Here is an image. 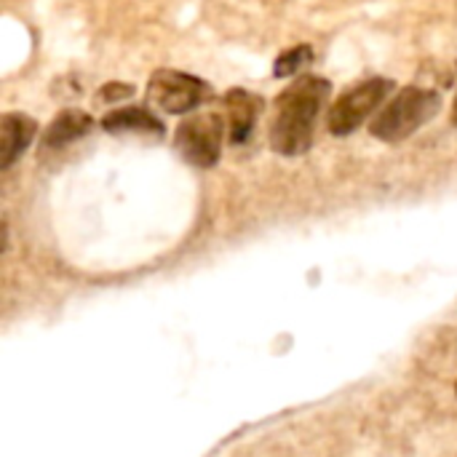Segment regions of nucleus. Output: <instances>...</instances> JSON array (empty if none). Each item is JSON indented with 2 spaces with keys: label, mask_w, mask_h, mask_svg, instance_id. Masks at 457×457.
<instances>
[{
  "label": "nucleus",
  "mask_w": 457,
  "mask_h": 457,
  "mask_svg": "<svg viewBox=\"0 0 457 457\" xmlns=\"http://www.w3.org/2000/svg\"><path fill=\"white\" fill-rule=\"evenodd\" d=\"M332 83L321 75H300L278 96L270 120V147L278 155H303L311 150L316 123L327 107Z\"/></svg>",
  "instance_id": "f257e3e1"
},
{
  "label": "nucleus",
  "mask_w": 457,
  "mask_h": 457,
  "mask_svg": "<svg viewBox=\"0 0 457 457\" xmlns=\"http://www.w3.org/2000/svg\"><path fill=\"white\" fill-rule=\"evenodd\" d=\"M439 110H442L439 91L423 88V86H407L378 112L370 131H372V137L391 142V145L404 142L407 137L420 131V126L434 120L439 115Z\"/></svg>",
  "instance_id": "f03ea898"
},
{
  "label": "nucleus",
  "mask_w": 457,
  "mask_h": 457,
  "mask_svg": "<svg viewBox=\"0 0 457 457\" xmlns=\"http://www.w3.org/2000/svg\"><path fill=\"white\" fill-rule=\"evenodd\" d=\"M225 131H228V123L220 112H214V110L193 112L190 118H185L177 126L174 147L190 166L212 169L222 155Z\"/></svg>",
  "instance_id": "7ed1b4c3"
},
{
  "label": "nucleus",
  "mask_w": 457,
  "mask_h": 457,
  "mask_svg": "<svg viewBox=\"0 0 457 457\" xmlns=\"http://www.w3.org/2000/svg\"><path fill=\"white\" fill-rule=\"evenodd\" d=\"M214 99V88L182 70H155L147 80V102L163 112L185 115L201 107L204 102Z\"/></svg>",
  "instance_id": "20e7f679"
},
{
  "label": "nucleus",
  "mask_w": 457,
  "mask_h": 457,
  "mask_svg": "<svg viewBox=\"0 0 457 457\" xmlns=\"http://www.w3.org/2000/svg\"><path fill=\"white\" fill-rule=\"evenodd\" d=\"M394 80L391 78H370L356 83L353 88H348L327 112V129L335 137H348L353 134L394 91Z\"/></svg>",
  "instance_id": "39448f33"
},
{
  "label": "nucleus",
  "mask_w": 457,
  "mask_h": 457,
  "mask_svg": "<svg viewBox=\"0 0 457 457\" xmlns=\"http://www.w3.org/2000/svg\"><path fill=\"white\" fill-rule=\"evenodd\" d=\"M222 102H225V115H228L230 145H246L257 126V118L262 115L265 99L260 94H252V91L236 86L222 96Z\"/></svg>",
  "instance_id": "423d86ee"
},
{
  "label": "nucleus",
  "mask_w": 457,
  "mask_h": 457,
  "mask_svg": "<svg viewBox=\"0 0 457 457\" xmlns=\"http://www.w3.org/2000/svg\"><path fill=\"white\" fill-rule=\"evenodd\" d=\"M94 126V118L83 110H62L43 131V139H40V155L43 153H56L72 142H78L80 137H86Z\"/></svg>",
  "instance_id": "0eeeda50"
},
{
  "label": "nucleus",
  "mask_w": 457,
  "mask_h": 457,
  "mask_svg": "<svg viewBox=\"0 0 457 457\" xmlns=\"http://www.w3.org/2000/svg\"><path fill=\"white\" fill-rule=\"evenodd\" d=\"M102 129L107 134H142L161 139L166 134L161 118H155L147 107L131 104V107H115L102 118Z\"/></svg>",
  "instance_id": "6e6552de"
},
{
  "label": "nucleus",
  "mask_w": 457,
  "mask_h": 457,
  "mask_svg": "<svg viewBox=\"0 0 457 457\" xmlns=\"http://www.w3.org/2000/svg\"><path fill=\"white\" fill-rule=\"evenodd\" d=\"M37 123L24 112H5L0 118V169H8L35 139Z\"/></svg>",
  "instance_id": "1a4fd4ad"
},
{
  "label": "nucleus",
  "mask_w": 457,
  "mask_h": 457,
  "mask_svg": "<svg viewBox=\"0 0 457 457\" xmlns=\"http://www.w3.org/2000/svg\"><path fill=\"white\" fill-rule=\"evenodd\" d=\"M313 46H308V43H300V46H295V48H287L278 59H276V64H273V75L276 78H292V75H297L303 67H308V64H313Z\"/></svg>",
  "instance_id": "9d476101"
},
{
  "label": "nucleus",
  "mask_w": 457,
  "mask_h": 457,
  "mask_svg": "<svg viewBox=\"0 0 457 457\" xmlns=\"http://www.w3.org/2000/svg\"><path fill=\"white\" fill-rule=\"evenodd\" d=\"M134 86L131 83H104L96 94V102H107V104H115V102H123V99H131L134 96Z\"/></svg>",
  "instance_id": "9b49d317"
},
{
  "label": "nucleus",
  "mask_w": 457,
  "mask_h": 457,
  "mask_svg": "<svg viewBox=\"0 0 457 457\" xmlns=\"http://www.w3.org/2000/svg\"><path fill=\"white\" fill-rule=\"evenodd\" d=\"M453 123L457 126V94H455V99H453Z\"/></svg>",
  "instance_id": "f8f14e48"
},
{
  "label": "nucleus",
  "mask_w": 457,
  "mask_h": 457,
  "mask_svg": "<svg viewBox=\"0 0 457 457\" xmlns=\"http://www.w3.org/2000/svg\"><path fill=\"white\" fill-rule=\"evenodd\" d=\"M455 391H457V386H455Z\"/></svg>",
  "instance_id": "ddd939ff"
}]
</instances>
